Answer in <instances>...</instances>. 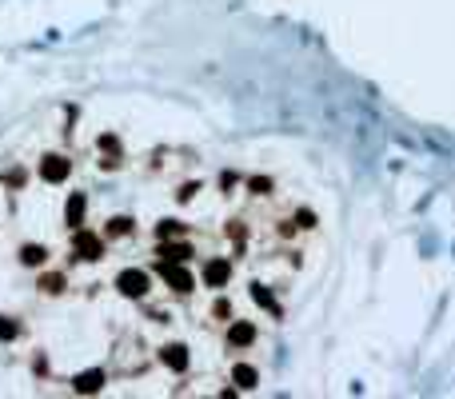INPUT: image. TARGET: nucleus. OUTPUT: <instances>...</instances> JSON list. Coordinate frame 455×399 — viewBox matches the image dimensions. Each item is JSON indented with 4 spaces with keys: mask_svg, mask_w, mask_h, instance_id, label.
Instances as JSON below:
<instances>
[{
    "mask_svg": "<svg viewBox=\"0 0 455 399\" xmlns=\"http://www.w3.org/2000/svg\"><path fill=\"white\" fill-rule=\"evenodd\" d=\"M228 240L236 244V251H244V244H248V228H244V220H232V224H228Z\"/></svg>",
    "mask_w": 455,
    "mask_h": 399,
    "instance_id": "nucleus-20",
    "label": "nucleus"
},
{
    "mask_svg": "<svg viewBox=\"0 0 455 399\" xmlns=\"http://www.w3.org/2000/svg\"><path fill=\"white\" fill-rule=\"evenodd\" d=\"M184 232L188 228L180 224V220H160V224H156V240H180Z\"/></svg>",
    "mask_w": 455,
    "mask_h": 399,
    "instance_id": "nucleus-19",
    "label": "nucleus"
},
{
    "mask_svg": "<svg viewBox=\"0 0 455 399\" xmlns=\"http://www.w3.org/2000/svg\"><path fill=\"white\" fill-rule=\"evenodd\" d=\"M32 375H40V379L49 375V355H32Z\"/></svg>",
    "mask_w": 455,
    "mask_h": 399,
    "instance_id": "nucleus-26",
    "label": "nucleus"
},
{
    "mask_svg": "<svg viewBox=\"0 0 455 399\" xmlns=\"http://www.w3.org/2000/svg\"><path fill=\"white\" fill-rule=\"evenodd\" d=\"M64 287H68V275L64 272H56V268H40V275H37L40 296H64Z\"/></svg>",
    "mask_w": 455,
    "mask_h": 399,
    "instance_id": "nucleus-13",
    "label": "nucleus"
},
{
    "mask_svg": "<svg viewBox=\"0 0 455 399\" xmlns=\"http://www.w3.org/2000/svg\"><path fill=\"white\" fill-rule=\"evenodd\" d=\"M244 188L252 192V196H271V192H276L271 176H244Z\"/></svg>",
    "mask_w": 455,
    "mask_h": 399,
    "instance_id": "nucleus-17",
    "label": "nucleus"
},
{
    "mask_svg": "<svg viewBox=\"0 0 455 399\" xmlns=\"http://www.w3.org/2000/svg\"><path fill=\"white\" fill-rule=\"evenodd\" d=\"M96 148H100V168H104V172H116L124 164V148H120V136H116V132H100Z\"/></svg>",
    "mask_w": 455,
    "mask_h": 399,
    "instance_id": "nucleus-7",
    "label": "nucleus"
},
{
    "mask_svg": "<svg viewBox=\"0 0 455 399\" xmlns=\"http://www.w3.org/2000/svg\"><path fill=\"white\" fill-rule=\"evenodd\" d=\"M132 232H136L132 216H108V220H104V228H100V236L108 240V244H112V240H128Z\"/></svg>",
    "mask_w": 455,
    "mask_h": 399,
    "instance_id": "nucleus-14",
    "label": "nucleus"
},
{
    "mask_svg": "<svg viewBox=\"0 0 455 399\" xmlns=\"http://www.w3.org/2000/svg\"><path fill=\"white\" fill-rule=\"evenodd\" d=\"M20 268H28V272H40V268H49L52 263V248L49 244H20Z\"/></svg>",
    "mask_w": 455,
    "mask_h": 399,
    "instance_id": "nucleus-11",
    "label": "nucleus"
},
{
    "mask_svg": "<svg viewBox=\"0 0 455 399\" xmlns=\"http://www.w3.org/2000/svg\"><path fill=\"white\" fill-rule=\"evenodd\" d=\"M25 180H28L25 168H13V172H4V184H8V188H25Z\"/></svg>",
    "mask_w": 455,
    "mask_h": 399,
    "instance_id": "nucleus-24",
    "label": "nucleus"
},
{
    "mask_svg": "<svg viewBox=\"0 0 455 399\" xmlns=\"http://www.w3.org/2000/svg\"><path fill=\"white\" fill-rule=\"evenodd\" d=\"M256 324H252V320H228V332H224V344H228V348L232 351H244V348H252V344H256Z\"/></svg>",
    "mask_w": 455,
    "mask_h": 399,
    "instance_id": "nucleus-6",
    "label": "nucleus"
},
{
    "mask_svg": "<svg viewBox=\"0 0 455 399\" xmlns=\"http://www.w3.org/2000/svg\"><path fill=\"white\" fill-rule=\"evenodd\" d=\"M160 363L168 367V372L184 375V372H188V363H192V355H188L184 344H164V348H160Z\"/></svg>",
    "mask_w": 455,
    "mask_h": 399,
    "instance_id": "nucleus-12",
    "label": "nucleus"
},
{
    "mask_svg": "<svg viewBox=\"0 0 455 399\" xmlns=\"http://www.w3.org/2000/svg\"><path fill=\"white\" fill-rule=\"evenodd\" d=\"M156 272H160V280L168 284V292H176V296H192V292H196V275L188 272L184 263H164V260H156Z\"/></svg>",
    "mask_w": 455,
    "mask_h": 399,
    "instance_id": "nucleus-3",
    "label": "nucleus"
},
{
    "mask_svg": "<svg viewBox=\"0 0 455 399\" xmlns=\"http://www.w3.org/2000/svg\"><path fill=\"white\" fill-rule=\"evenodd\" d=\"M84 216H88V196L84 192H68V200H64V228L68 232L84 228Z\"/></svg>",
    "mask_w": 455,
    "mask_h": 399,
    "instance_id": "nucleus-9",
    "label": "nucleus"
},
{
    "mask_svg": "<svg viewBox=\"0 0 455 399\" xmlns=\"http://www.w3.org/2000/svg\"><path fill=\"white\" fill-rule=\"evenodd\" d=\"M37 176L44 184H68V176H72V160L64 156V152H44L37 164Z\"/></svg>",
    "mask_w": 455,
    "mask_h": 399,
    "instance_id": "nucleus-4",
    "label": "nucleus"
},
{
    "mask_svg": "<svg viewBox=\"0 0 455 399\" xmlns=\"http://www.w3.org/2000/svg\"><path fill=\"white\" fill-rule=\"evenodd\" d=\"M212 315H216V320H224V324H228V320H232L236 312H232V303H228V299L220 296V299H216V303H212Z\"/></svg>",
    "mask_w": 455,
    "mask_h": 399,
    "instance_id": "nucleus-22",
    "label": "nucleus"
},
{
    "mask_svg": "<svg viewBox=\"0 0 455 399\" xmlns=\"http://www.w3.org/2000/svg\"><path fill=\"white\" fill-rule=\"evenodd\" d=\"M295 228H304V232H312V228H316V212H308V208H300V212H295Z\"/></svg>",
    "mask_w": 455,
    "mask_h": 399,
    "instance_id": "nucleus-23",
    "label": "nucleus"
},
{
    "mask_svg": "<svg viewBox=\"0 0 455 399\" xmlns=\"http://www.w3.org/2000/svg\"><path fill=\"white\" fill-rule=\"evenodd\" d=\"M232 384L240 387V391H256V387H259V367H252V363H236V367H232Z\"/></svg>",
    "mask_w": 455,
    "mask_h": 399,
    "instance_id": "nucleus-16",
    "label": "nucleus"
},
{
    "mask_svg": "<svg viewBox=\"0 0 455 399\" xmlns=\"http://www.w3.org/2000/svg\"><path fill=\"white\" fill-rule=\"evenodd\" d=\"M116 292H120L124 299H144L148 292H152V275H148L144 268H120V272H116Z\"/></svg>",
    "mask_w": 455,
    "mask_h": 399,
    "instance_id": "nucleus-2",
    "label": "nucleus"
},
{
    "mask_svg": "<svg viewBox=\"0 0 455 399\" xmlns=\"http://www.w3.org/2000/svg\"><path fill=\"white\" fill-rule=\"evenodd\" d=\"M236 275V263L228 260V256H212V260H204V287H228Z\"/></svg>",
    "mask_w": 455,
    "mask_h": 399,
    "instance_id": "nucleus-5",
    "label": "nucleus"
},
{
    "mask_svg": "<svg viewBox=\"0 0 455 399\" xmlns=\"http://www.w3.org/2000/svg\"><path fill=\"white\" fill-rule=\"evenodd\" d=\"M104 384H108V372H104V367H88V372L72 375L76 395H96V391H104Z\"/></svg>",
    "mask_w": 455,
    "mask_h": 399,
    "instance_id": "nucleus-10",
    "label": "nucleus"
},
{
    "mask_svg": "<svg viewBox=\"0 0 455 399\" xmlns=\"http://www.w3.org/2000/svg\"><path fill=\"white\" fill-rule=\"evenodd\" d=\"M196 256L192 251V244H188L184 236L180 240H156V260H164V263H188Z\"/></svg>",
    "mask_w": 455,
    "mask_h": 399,
    "instance_id": "nucleus-8",
    "label": "nucleus"
},
{
    "mask_svg": "<svg viewBox=\"0 0 455 399\" xmlns=\"http://www.w3.org/2000/svg\"><path fill=\"white\" fill-rule=\"evenodd\" d=\"M20 339V320L16 315H0V344H13Z\"/></svg>",
    "mask_w": 455,
    "mask_h": 399,
    "instance_id": "nucleus-18",
    "label": "nucleus"
},
{
    "mask_svg": "<svg viewBox=\"0 0 455 399\" xmlns=\"http://www.w3.org/2000/svg\"><path fill=\"white\" fill-rule=\"evenodd\" d=\"M196 192H200V180H188V184H180L176 200H180V204H192V200H196Z\"/></svg>",
    "mask_w": 455,
    "mask_h": 399,
    "instance_id": "nucleus-21",
    "label": "nucleus"
},
{
    "mask_svg": "<svg viewBox=\"0 0 455 399\" xmlns=\"http://www.w3.org/2000/svg\"><path fill=\"white\" fill-rule=\"evenodd\" d=\"M104 251H108V240L92 232V228H76L72 232V260H84V263H96L104 260Z\"/></svg>",
    "mask_w": 455,
    "mask_h": 399,
    "instance_id": "nucleus-1",
    "label": "nucleus"
},
{
    "mask_svg": "<svg viewBox=\"0 0 455 399\" xmlns=\"http://www.w3.org/2000/svg\"><path fill=\"white\" fill-rule=\"evenodd\" d=\"M248 296L256 299V308H264V312H268L271 320H280V315H283L280 299L271 296V287H264V284H248Z\"/></svg>",
    "mask_w": 455,
    "mask_h": 399,
    "instance_id": "nucleus-15",
    "label": "nucleus"
},
{
    "mask_svg": "<svg viewBox=\"0 0 455 399\" xmlns=\"http://www.w3.org/2000/svg\"><path fill=\"white\" fill-rule=\"evenodd\" d=\"M236 184H244V176H240V172H220V188H224V192H232Z\"/></svg>",
    "mask_w": 455,
    "mask_h": 399,
    "instance_id": "nucleus-25",
    "label": "nucleus"
}]
</instances>
